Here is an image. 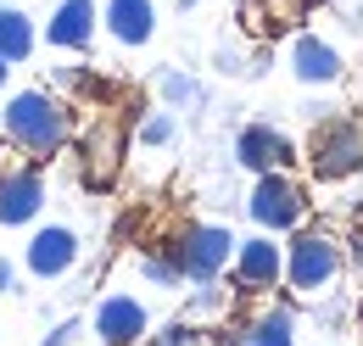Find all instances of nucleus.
<instances>
[{
  "label": "nucleus",
  "instance_id": "obj_24",
  "mask_svg": "<svg viewBox=\"0 0 363 346\" xmlns=\"http://www.w3.org/2000/svg\"><path fill=\"white\" fill-rule=\"evenodd\" d=\"M179 6H196V0H179Z\"/></svg>",
  "mask_w": 363,
  "mask_h": 346
},
{
  "label": "nucleus",
  "instance_id": "obj_8",
  "mask_svg": "<svg viewBox=\"0 0 363 346\" xmlns=\"http://www.w3.org/2000/svg\"><path fill=\"white\" fill-rule=\"evenodd\" d=\"M145 307L135 302V296H106V302L95 307V335L106 346H140L145 341Z\"/></svg>",
  "mask_w": 363,
  "mask_h": 346
},
{
  "label": "nucleus",
  "instance_id": "obj_17",
  "mask_svg": "<svg viewBox=\"0 0 363 346\" xmlns=\"http://www.w3.org/2000/svg\"><path fill=\"white\" fill-rule=\"evenodd\" d=\"M157 89H162V101H174V106L201 101V84H196L190 73H162V79H157Z\"/></svg>",
  "mask_w": 363,
  "mask_h": 346
},
{
  "label": "nucleus",
  "instance_id": "obj_16",
  "mask_svg": "<svg viewBox=\"0 0 363 346\" xmlns=\"http://www.w3.org/2000/svg\"><path fill=\"white\" fill-rule=\"evenodd\" d=\"M118 151H123V140H118V129H101L90 145V179H112V168H118Z\"/></svg>",
  "mask_w": 363,
  "mask_h": 346
},
{
  "label": "nucleus",
  "instance_id": "obj_6",
  "mask_svg": "<svg viewBox=\"0 0 363 346\" xmlns=\"http://www.w3.org/2000/svg\"><path fill=\"white\" fill-rule=\"evenodd\" d=\"M235 291H269L285 279V252L274 246L269 235H257V240H235Z\"/></svg>",
  "mask_w": 363,
  "mask_h": 346
},
{
  "label": "nucleus",
  "instance_id": "obj_21",
  "mask_svg": "<svg viewBox=\"0 0 363 346\" xmlns=\"http://www.w3.org/2000/svg\"><path fill=\"white\" fill-rule=\"evenodd\" d=\"M151 346H196V335H190V324H174V330H162Z\"/></svg>",
  "mask_w": 363,
  "mask_h": 346
},
{
  "label": "nucleus",
  "instance_id": "obj_14",
  "mask_svg": "<svg viewBox=\"0 0 363 346\" xmlns=\"http://www.w3.org/2000/svg\"><path fill=\"white\" fill-rule=\"evenodd\" d=\"M28 50H34V17L23 6H0V56L23 62Z\"/></svg>",
  "mask_w": 363,
  "mask_h": 346
},
{
  "label": "nucleus",
  "instance_id": "obj_18",
  "mask_svg": "<svg viewBox=\"0 0 363 346\" xmlns=\"http://www.w3.org/2000/svg\"><path fill=\"white\" fill-rule=\"evenodd\" d=\"M224 307H229V291H218V279H201V291H196L190 313H196V318H218Z\"/></svg>",
  "mask_w": 363,
  "mask_h": 346
},
{
  "label": "nucleus",
  "instance_id": "obj_10",
  "mask_svg": "<svg viewBox=\"0 0 363 346\" xmlns=\"http://www.w3.org/2000/svg\"><path fill=\"white\" fill-rule=\"evenodd\" d=\"M45 201V179L34 168H17V173H0V223H28Z\"/></svg>",
  "mask_w": 363,
  "mask_h": 346
},
{
  "label": "nucleus",
  "instance_id": "obj_7",
  "mask_svg": "<svg viewBox=\"0 0 363 346\" xmlns=\"http://www.w3.org/2000/svg\"><path fill=\"white\" fill-rule=\"evenodd\" d=\"M291 157H296L291 134H279L274 123H246L235 134V162L252 168V173H274V168H285Z\"/></svg>",
  "mask_w": 363,
  "mask_h": 346
},
{
  "label": "nucleus",
  "instance_id": "obj_2",
  "mask_svg": "<svg viewBox=\"0 0 363 346\" xmlns=\"http://www.w3.org/2000/svg\"><path fill=\"white\" fill-rule=\"evenodd\" d=\"M174 257H179V268H184L190 285L218 279L229 262H235V235H229L224 223H190V229L179 235V246H174Z\"/></svg>",
  "mask_w": 363,
  "mask_h": 346
},
{
  "label": "nucleus",
  "instance_id": "obj_19",
  "mask_svg": "<svg viewBox=\"0 0 363 346\" xmlns=\"http://www.w3.org/2000/svg\"><path fill=\"white\" fill-rule=\"evenodd\" d=\"M145 279L151 285H179L184 268H179V257H145Z\"/></svg>",
  "mask_w": 363,
  "mask_h": 346
},
{
  "label": "nucleus",
  "instance_id": "obj_9",
  "mask_svg": "<svg viewBox=\"0 0 363 346\" xmlns=\"http://www.w3.org/2000/svg\"><path fill=\"white\" fill-rule=\"evenodd\" d=\"M291 73L302 84H335L341 79V50L318 34H296L291 40Z\"/></svg>",
  "mask_w": 363,
  "mask_h": 346
},
{
  "label": "nucleus",
  "instance_id": "obj_11",
  "mask_svg": "<svg viewBox=\"0 0 363 346\" xmlns=\"http://www.w3.org/2000/svg\"><path fill=\"white\" fill-rule=\"evenodd\" d=\"M45 40L56 50H84L95 40V0H62L56 11H50V28Z\"/></svg>",
  "mask_w": 363,
  "mask_h": 346
},
{
  "label": "nucleus",
  "instance_id": "obj_23",
  "mask_svg": "<svg viewBox=\"0 0 363 346\" xmlns=\"http://www.w3.org/2000/svg\"><path fill=\"white\" fill-rule=\"evenodd\" d=\"M6 67H11V62H6V56H0V84H6Z\"/></svg>",
  "mask_w": 363,
  "mask_h": 346
},
{
  "label": "nucleus",
  "instance_id": "obj_1",
  "mask_svg": "<svg viewBox=\"0 0 363 346\" xmlns=\"http://www.w3.org/2000/svg\"><path fill=\"white\" fill-rule=\"evenodd\" d=\"M67 106L62 101H50L45 89H23V95H11L6 101V134L23 145V151H34V157H50V151H62L67 145Z\"/></svg>",
  "mask_w": 363,
  "mask_h": 346
},
{
  "label": "nucleus",
  "instance_id": "obj_5",
  "mask_svg": "<svg viewBox=\"0 0 363 346\" xmlns=\"http://www.w3.org/2000/svg\"><path fill=\"white\" fill-rule=\"evenodd\" d=\"M313 168L324 179L363 173V118H335L313 134Z\"/></svg>",
  "mask_w": 363,
  "mask_h": 346
},
{
  "label": "nucleus",
  "instance_id": "obj_13",
  "mask_svg": "<svg viewBox=\"0 0 363 346\" xmlns=\"http://www.w3.org/2000/svg\"><path fill=\"white\" fill-rule=\"evenodd\" d=\"M106 34L118 45H145L157 34V6L151 0H106Z\"/></svg>",
  "mask_w": 363,
  "mask_h": 346
},
{
  "label": "nucleus",
  "instance_id": "obj_3",
  "mask_svg": "<svg viewBox=\"0 0 363 346\" xmlns=\"http://www.w3.org/2000/svg\"><path fill=\"white\" fill-rule=\"evenodd\" d=\"M302 207H308V201H302V184H296L285 168L257 173L252 201H246V213H252L257 229H296V223H302Z\"/></svg>",
  "mask_w": 363,
  "mask_h": 346
},
{
  "label": "nucleus",
  "instance_id": "obj_4",
  "mask_svg": "<svg viewBox=\"0 0 363 346\" xmlns=\"http://www.w3.org/2000/svg\"><path fill=\"white\" fill-rule=\"evenodd\" d=\"M341 274V246L324 235V229H302L291 246H285V279L296 291H318Z\"/></svg>",
  "mask_w": 363,
  "mask_h": 346
},
{
  "label": "nucleus",
  "instance_id": "obj_22",
  "mask_svg": "<svg viewBox=\"0 0 363 346\" xmlns=\"http://www.w3.org/2000/svg\"><path fill=\"white\" fill-rule=\"evenodd\" d=\"M0 291H11V262H0Z\"/></svg>",
  "mask_w": 363,
  "mask_h": 346
},
{
  "label": "nucleus",
  "instance_id": "obj_12",
  "mask_svg": "<svg viewBox=\"0 0 363 346\" xmlns=\"http://www.w3.org/2000/svg\"><path fill=\"white\" fill-rule=\"evenodd\" d=\"M73 257H79V235L73 229H40L34 235V246H28V268L40 274V279H56V274H67L73 268Z\"/></svg>",
  "mask_w": 363,
  "mask_h": 346
},
{
  "label": "nucleus",
  "instance_id": "obj_15",
  "mask_svg": "<svg viewBox=\"0 0 363 346\" xmlns=\"http://www.w3.org/2000/svg\"><path fill=\"white\" fill-rule=\"evenodd\" d=\"M240 346H296V313H291V307H269V313L246 330Z\"/></svg>",
  "mask_w": 363,
  "mask_h": 346
},
{
  "label": "nucleus",
  "instance_id": "obj_20",
  "mask_svg": "<svg viewBox=\"0 0 363 346\" xmlns=\"http://www.w3.org/2000/svg\"><path fill=\"white\" fill-rule=\"evenodd\" d=\"M140 140H145V145H168V140H174V118H168V112L145 118V123H140Z\"/></svg>",
  "mask_w": 363,
  "mask_h": 346
}]
</instances>
